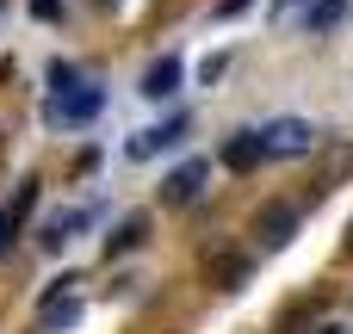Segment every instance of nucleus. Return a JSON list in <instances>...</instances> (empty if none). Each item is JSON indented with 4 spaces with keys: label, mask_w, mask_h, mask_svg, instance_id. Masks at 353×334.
I'll use <instances>...</instances> for the list:
<instances>
[{
    "label": "nucleus",
    "mask_w": 353,
    "mask_h": 334,
    "mask_svg": "<svg viewBox=\"0 0 353 334\" xmlns=\"http://www.w3.org/2000/svg\"><path fill=\"white\" fill-rule=\"evenodd\" d=\"M236 12H248V0H217V19H236Z\"/></svg>",
    "instance_id": "2eb2a0df"
},
{
    "label": "nucleus",
    "mask_w": 353,
    "mask_h": 334,
    "mask_svg": "<svg viewBox=\"0 0 353 334\" xmlns=\"http://www.w3.org/2000/svg\"><path fill=\"white\" fill-rule=\"evenodd\" d=\"M37 322H43V334H62V328L81 322V304H74V298H43V316H37Z\"/></svg>",
    "instance_id": "1a4fd4ad"
},
{
    "label": "nucleus",
    "mask_w": 353,
    "mask_h": 334,
    "mask_svg": "<svg viewBox=\"0 0 353 334\" xmlns=\"http://www.w3.org/2000/svg\"><path fill=\"white\" fill-rule=\"evenodd\" d=\"M254 161H267V149H261V130H236V136L223 143V167H230V174H248Z\"/></svg>",
    "instance_id": "423d86ee"
},
{
    "label": "nucleus",
    "mask_w": 353,
    "mask_h": 334,
    "mask_svg": "<svg viewBox=\"0 0 353 334\" xmlns=\"http://www.w3.org/2000/svg\"><path fill=\"white\" fill-rule=\"evenodd\" d=\"M347 248H353V217H347Z\"/></svg>",
    "instance_id": "f3484780"
},
{
    "label": "nucleus",
    "mask_w": 353,
    "mask_h": 334,
    "mask_svg": "<svg viewBox=\"0 0 353 334\" xmlns=\"http://www.w3.org/2000/svg\"><path fill=\"white\" fill-rule=\"evenodd\" d=\"M292 229H298V205H267V211L254 217L261 248H285V242H292Z\"/></svg>",
    "instance_id": "20e7f679"
},
{
    "label": "nucleus",
    "mask_w": 353,
    "mask_h": 334,
    "mask_svg": "<svg viewBox=\"0 0 353 334\" xmlns=\"http://www.w3.org/2000/svg\"><path fill=\"white\" fill-rule=\"evenodd\" d=\"M186 136V118H168L161 130H137V143H130V161H149V155H161V149H174Z\"/></svg>",
    "instance_id": "39448f33"
},
{
    "label": "nucleus",
    "mask_w": 353,
    "mask_h": 334,
    "mask_svg": "<svg viewBox=\"0 0 353 334\" xmlns=\"http://www.w3.org/2000/svg\"><path fill=\"white\" fill-rule=\"evenodd\" d=\"M143 242H149V217H124V223L105 236V260H112V254H130V248H143Z\"/></svg>",
    "instance_id": "6e6552de"
},
{
    "label": "nucleus",
    "mask_w": 353,
    "mask_h": 334,
    "mask_svg": "<svg viewBox=\"0 0 353 334\" xmlns=\"http://www.w3.org/2000/svg\"><path fill=\"white\" fill-rule=\"evenodd\" d=\"M31 205H37V180H25V186H19V192H12V205H6V217H12V223H19V217H25V211H31Z\"/></svg>",
    "instance_id": "f8f14e48"
},
{
    "label": "nucleus",
    "mask_w": 353,
    "mask_h": 334,
    "mask_svg": "<svg viewBox=\"0 0 353 334\" xmlns=\"http://www.w3.org/2000/svg\"><path fill=\"white\" fill-rule=\"evenodd\" d=\"M205 180H211V161H205V155H192V161H180V167L161 180V198H168V205H192Z\"/></svg>",
    "instance_id": "7ed1b4c3"
},
{
    "label": "nucleus",
    "mask_w": 353,
    "mask_h": 334,
    "mask_svg": "<svg viewBox=\"0 0 353 334\" xmlns=\"http://www.w3.org/2000/svg\"><path fill=\"white\" fill-rule=\"evenodd\" d=\"M261 149H267V155H310V149H316V124H310V118H273V124L261 130Z\"/></svg>",
    "instance_id": "f257e3e1"
},
{
    "label": "nucleus",
    "mask_w": 353,
    "mask_h": 334,
    "mask_svg": "<svg viewBox=\"0 0 353 334\" xmlns=\"http://www.w3.org/2000/svg\"><path fill=\"white\" fill-rule=\"evenodd\" d=\"M74 81H81V74H74L68 62H50V87H56V93H62V87H74Z\"/></svg>",
    "instance_id": "ddd939ff"
},
{
    "label": "nucleus",
    "mask_w": 353,
    "mask_h": 334,
    "mask_svg": "<svg viewBox=\"0 0 353 334\" xmlns=\"http://www.w3.org/2000/svg\"><path fill=\"white\" fill-rule=\"evenodd\" d=\"M12 229H19V223H12V217H6V211H0V254H6V248H12Z\"/></svg>",
    "instance_id": "dca6fc26"
},
{
    "label": "nucleus",
    "mask_w": 353,
    "mask_h": 334,
    "mask_svg": "<svg viewBox=\"0 0 353 334\" xmlns=\"http://www.w3.org/2000/svg\"><path fill=\"white\" fill-rule=\"evenodd\" d=\"M31 12H37V19H50V25H56V19H62V0H31Z\"/></svg>",
    "instance_id": "4468645a"
},
{
    "label": "nucleus",
    "mask_w": 353,
    "mask_h": 334,
    "mask_svg": "<svg viewBox=\"0 0 353 334\" xmlns=\"http://www.w3.org/2000/svg\"><path fill=\"white\" fill-rule=\"evenodd\" d=\"M74 223H81V217H74V211H62V217H50V223H43V236H37V242H43V248H62Z\"/></svg>",
    "instance_id": "9d476101"
},
{
    "label": "nucleus",
    "mask_w": 353,
    "mask_h": 334,
    "mask_svg": "<svg viewBox=\"0 0 353 334\" xmlns=\"http://www.w3.org/2000/svg\"><path fill=\"white\" fill-rule=\"evenodd\" d=\"M279 6H298V0H279Z\"/></svg>",
    "instance_id": "a211bd4d"
},
{
    "label": "nucleus",
    "mask_w": 353,
    "mask_h": 334,
    "mask_svg": "<svg viewBox=\"0 0 353 334\" xmlns=\"http://www.w3.org/2000/svg\"><path fill=\"white\" fill-rule=\"evenodd\" d=\"M99 105H105V93L99 87H62L56 99H50V124H93L99 118Z\"/></svg>",
    "instance_id": "f03ea898"
},
{
    "label": "nucleus",
    "mask_w": 353,
    "mask_h": 334,
    "mask_svg": "<svg viewBox=\"0 0 353 334\" xmlns=\"http://www.w3.org/2000/svg\"><path fill=\"white\" fill-rule=\"evenodd\" d=\"M341 6H347V0H316V6H310V31H329V25L341 19Z\"/></svg>",
    "instance_id": "9b49d317"
},
{
    "label": "nucleus",
    "mask_w": 353,
    "mask_h": 334,
    "mask_svg": "<svg viewBox=\"0 0 353 334\" xmlns=\"http://www.w3.org/2000/svg\"><path fill=\"white\" fill-rule=\"evenodd\" d=\"M143 93H149V99H168V93H180V56H161V62H149V68H143Z\"/></svg>",
    "instance_id": "0eeeda50"
}]
</instances>
